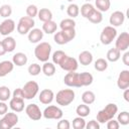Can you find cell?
<instances>
[{
	"label": "cell",
	"mask_w": 129,
	"mask_h": 129,
	"mask_svg": "<svg viewBox=\"0 0 129 129\" xmlns=\"http://www.w3.org/2000/svg\"><path fill=\"white\" fill-rule=\"evenodd\" d=\"M118 112V107L114 103H109L106 105L104 109L98 112L97 114V121L99 123H106L110 119H113L116 113Z\"/></svg>",
	"instance_id": "6da1fadb"
},
{
	"label": "cell",
	"mask_w": 129,
	"mask_h": 129,
	"mask_svg": "<svg viewBox=\"0 0 129 129\" xmlns=\"http://www.w3.org/2000/svg\"><path fill=\"white\" fill-rule=\"evenodd\" d=\"M51 52V45L48 42H40L34 48V55L40 61H47Z\"/></svg>",
	"instance_id": "7a4b0ae2"
},
{
	"label": "cell",
	"mask_w": 129,
	"mask_h": 129,
	"mask_svg": "<svg viewBox=\"0 0 129 129\" xmlns=\"http://www.w3.org/2000/svg\"><path fill=\"white\" fill-rule=\"evenodd\" d=\"M75 100V92L72 89L60 90L56 93L55 101L60 106H69Z\"/></svg>",
	"instance_id": "3957f363"
},
{
	"label": "cell",
	"mask_w": 129,
	"mask_h": 129,
	"mask_svg": "<svg viewBox=\"0 0 129 129\" xmlns=\"http://www.w3.org/2000/svg\"><path fill=\"white\" fill-rule=\"evenodd\" d=\"M35 22H34V19L29 17V16H23L19 19L18 21V24H17V32L19 34H26L28 33L34 26Z\"/></svg>",
	"instance_id": "277c9868"
},
{
	"label": "cell",
	"mask_w": 129,
	"mask_h": 129,
	"mask_svg": "<svg viewBox=\"0 0 129 129\" xmlns=\"http://www.w3.org/2000/svg\"><path fill=\"white\" fill-rule=\"evenodd\" d=\"M117 36V30L114 26H106L103 28L102 32H101V35H100V40L102 42V44H105V45H108L110 44L114 39L115 37Z\"/></svg>",
	"instance_id": "5b68a950"
},
{
	"label": "cell",
	"mask_w": 129,
	"mask_h": 129,
	"mask_svg": "<svg viewBox=\"0 0 129 129\" xmlns=\"http://www.w3.org/2000/svg\"><path fill=\"white\" fill-rule=\"evenodd\" d=\"M18 123V116L16 113L8 112L3 115V118L0 120V129H10Z\"/></svg>",
	"instance_id": "8992f818"
},
{
	"label": "cell",
	"mask_w": 129,
	"mask_h": 129,
	"mask_svg": "<svg viewBox=\"0 0 129 129\" xmlns=\"http://www.w3.org/2000/svg\"><path fill=\"white\" fill-rule=\"evenodd\" d=\"M38 90H39V86L36 82L34 81H29L27 82L23 88H22V91H23V95H24V99H27V100H31L33 99L37 93H38Z\"/></svg>",
	"instance_id": "52a82bcc"
},
{
	"label": "cell",
	"mask_w": 129,
	"mask_h": 129,
	"mask_svg": "<svg viewBox=\"0 0 129 129\" xmlns=\"http://www.w3.org/2000/svg\"><path fill=\"white\" fill-rule=\"evenodd\" d=\"M62 110L56 106L50 105L48 107H46L42 113V116L45 119H55V120H59L62 118Z\"/></svg>",
	"instance_id": "ba28073f"
},
{
	"label": "cell",
	"mask_w": 129,
	"mask_h": 129,
	"mask_svg": "<svg viewBox=\"0 0 129 129\" xmlns=\"http://www.w3.org/2000/svg\"><path fill=\"white\" fill-rule=\"evenodd\" d=\"M63 83L68 87H75V88H81L82 87L79 74L75 73V72H69L63 78Z\"/></svg>",
	"instance_id": "9c48e42d"
},
{
	"label": "cell",
	"mask_w": 129,
	"mask_h": 129,
	"mask_svg": "<svg viewBox=\"0 0 129 129\" xmlns=\"http://www.w3.org/2000/svg\"><path fill=\"white\" fill-rule=\"evenodd\" d=\"M25 113L29 119L33 121H37L42 117V112L36 104H29L25 108Z\"/></svg>",
	"instance_id": "30bf717a"
},
{
	"label": "cell",
	"mask_w": 129,
	"mask_h": 129,
	"mask_svg": "<svg viewBox=\"0 0 129 129\" xmlns=\"http://www.w3.org/2000/svg\"><path fill=\"white\" fill-rule=\"evenodd\" d=\"M115 47L120 51H126L129 47V34L128 32H122L116 39Z\"/></svg>",
	"instance_id": "8fae6325"
},
{
	"label": "cell",
	"mask_w": 129,
	"mask_h": 129,
	"mask_svg": "<svg viewBox=\"0 0 129 129\" xmlns=\"http://www.w3.org/2000/svg\"><path fill=\"white\" fill-rule=\"evenodd\" d=\"M59 67L67 72H75L78 69V60L72 56H66L63 60L59 63Z\"/></svg>",
	"instance_id": "7c38bea8"
},
{
	"label": "cell",
	"mask_w": 129,
	"mask_h": 129,
	"mask_svg": "<svg viewBox=\"0 0 129 129\" xmlns=\"http://www.w3.org/2000/svg\"><path fill=\"white\" fill-rule=\"evenodd\" d=\"M15 29V22L12 19H5L0 23V34L7 36Z\"/></svg>",
	"instance_id": "4fadbf2b"
},
{
	"label": "cell",
	"mask_w": 129,
	"mask_h": 129,
	"mask_svg": "<svg viewBox=\"0 0 129 129\" xmlns=\"http://www.w3.org/2000/svg\"><path fill=\"white\" fill-rule=\"evenodd\" d=\"M124 20H125V14L122 11H114L109 18V22L111 26L114 27L121 26L124 23Z\"/></svg>",
	"instance_id": "5bb4252c"
},
{
	"label": "cell",
	"mask_w": 129,
	"mask_h": 129,
	"mask_svg": "<svg viewBox=\"0 0 129 129\" xmlns=\"http://www.w3.org/2000/svg\"><path fill=\"white\" fill-rule=\"evenodd\" d=\"M117 86L121 90H125L129 88V71L128 70L121 71V73L118 76Z\"/></svg>",
	"instance_id": "9a60e30c"
},
{
	"label": "cell",
	"mask_w": 129,
	"mask_h": 129,
	"mask_svg": "<svg viewBox=\"0 0 129 129\" xmlns=\"http://www.w3.org/2000/svg\"><path fill=\"white\" fill-rule=\"evenodd\" d=\"M54 99V94L51 90L49 89H44L42 90L40 93H39V96H38V100L40 103L44 104V105H48L50 104Z\"/></svg>",
	"instance_id": "2e32d148"
},
{
	"label": "cell",
	"mask_w": 129,
	"mask_h": 129,
	"mask_svg": "<svg viewBox=\"0 0 129 129\" xmlns=\"http://www.w3.org/2000/svg\"><path fill=\"white\" fill-rule=\"evenodd\" d=\"M43 37V31L39 28H32L28 32V40L31 43H37L39 42Z\"/></svg>",
	"instance_id": "e0dca14e"
},
{
	"label": "cell",
	"mask_w": 129,
	"mask_h": 129,
	"mask_svg": "<svg viewBox=\"0 0 129 129\" xmlns=\"http://www.w3.org/2000/svg\"><path fill=\"white\" fill-rule=\"evenodd\" d=\"M9 107L14 112H22L24 110V99H18V98H12L9 102Z\"/></svg>",
	"instance_id": "ac0fdd59"
},
{
	"label": "cell",
	"mask_w": 129,
	"mask_h": 129,
	"mask_svg": "<svg viewBox=\"0 0 129 129\" xmlns=\"http://www.w3.org/2000/svg\"><path fill=\"white\" fill-rule=\"evenodd\" d=\"M14 69V63L10 60H3L0 62V77H5Z\"/></svg>",
	"instance_id": "d6986e66"
},
{
	"label": "cell",
	"mask_w": 129,
	"mask_h": 129,
	"mask_svg": "<svg viewBox=\"0 0 129 129\" xmlns=\"http://www.w3.org/2000/svg\"><path fill=\"white\" fill-rule=\"evenodd\" d=\"M27 60H28L27 55L23 52H16L12 57V62L14 63V66H17V67H22L26 64Z\"/></svg>",
	"instance_id": "ffe728a7"
},
{
	"label": "cell",
	"mask_w": 129,
	"mask_h": 129,
	"mask_svg": "<svg viewBox=\"0 0 129 129\" xmlns=\"http://www.w3.org/2000/svg\"><path fill=\"white\" fill-rule=\"evenodd\" d=\"M93 61V54L88 51L84 50L79 54V62L83 66H89Z\"/></svg>",
	"instance_id": "44dd1931"
},
{
	"label": "cell",
	"mask_w": 129,
	"mask_h": 129,
	"mask_svg": "<svg viewBox=\"0 0 129 129\" xmlns=\"http://www.w3.org/2000/svg\"><path fill=\"white\" fill-rule=\"evenodd\" d=\"M2 41V44H3V46H4V48H5V50H6V52H11V51H13L14 49H15V47H16V41H15V39L13 38V37H11V36H7V37H5L3 40H1Z\"/></svg>",
	"instance_id": "7402d4cb"
},
{
	"label": "cell",
	"mask_w": 129,
	"mask_h": 129,
	"mask_svg": "<svg viewBox=\"0 0 129 129\" xmlns=\"http://www.w3.org/2000/svg\"><path fill=\"white\" fill-rule=\"evenodd\" d=\"M79 77H80V82H81L82 87L90 86V85H92V83L94 81L93 76L88 72H84V73L79 74Z\"/></svg>",
	"instance_id": "603a6c76"
},
{
	"label": "cell",
	"mask_w": 129,
	"mask_h": 129,
	"mask_svg": "<svg viewBox=\"0 0 129 129\" xmlns=\"http://www.w3.org/2000/svg\"><path fill=\"white\" fill-rule=\"evenodd\" d=\"M37 16H38L39 20L42 21V22H46V21L52 20V13L47 8H41L40 10H38Z\"/></svg>",
	"instance_id": "cb8c5ba5"
},
{
	"label": "cell",
	"mask_w": 129,
	"mask_h": 129,
	"mask_svg": "<svg viewBox=\"0 0 129 129\" xmlns=\"http://www.w3.org/2000/svg\"><path fill=\"white\" fill-rule=\"evenodd\" d=\"M87 19H89V21H91L92 23H100L103 20V15L102 12L97 10L96 8L93 9V11L88 15Z\"/></svg>",
	"instance_id": "d4e9b609"
},
{
	"label": "cell",
	"mask_w": 129,
	"mask_h": 129,
	"mask_svg": "<svg viewBox=\"0 0 129 129\" xmlns=\"http://www.w3.org/2000/svg\"><path fill=\"white\" fill-rule=\"evenodd\" d=\"M57 29V25L54 21L52 20H49V21H46V22H43L42 24V31L47 33V34H52L56 31Z\"/></svg>",
	"instance_id": "484cf974"
},
{
	"label": "cell",
	"mask_w": 129,
	"mask_h": 129,
	"mask_svg": "<svg viewBox=\"0 0 129 129\" xmlns=\"http://www.w3.org/2000/svg\"><path fill=\"white\" fill-rule=\"evenodd\" d=\"M106 56H107V60H109L111 62H115V61H117L120 58L121 51L119 49H117L116 47H114V48H111V49L108 50Z\"/></svg>",
	"instance_id": "4316f807"
},
{
	"label": "cell",
	"mask_w": 129,
	"mask_h": 129,
	"mask_svg": "<svg viewBox=\"0 0 129 129\" xmlns=\"http://www.w3.org/2000/svg\"><path fill=\"white\" fill-rule=\"evenodd\" d=\"M41 71L46 77H51L55 73V67H54V64L52 62L45 61L43 63V66H42V68H41Z\"/></svg>",
	"instance_id": "83f0119b"
},
{
	"label": "cell",
	"mask_w": 129,
	"mask_h": 129,
	"mask_svg": "<svg viewBox=\"0 0 129 129\" xmlns=\"http://www.w3.org/2000/svg\"><path fill=\"white\" fill-rule=\"evenodd\" d=\"M95 5L97 7V10L101 12H106L109 10L111 2L110 0H95Z\"/></svg>",
	"instance_id": "f1b7e54d"
},
{
	"label": "cell",
	"mask_w": 129,
	"mask_h": 129,
	"mask_svg": "<svg viewBox=\"0 0 129 129\" xmlns=\"http://www.w3.org/2000/svg\"><path fill=\"white\" fill-rule=\"evenodd\" d=\"M53 39H54L55 43L60 44V45H62V44H66V43L70 42V39L68 38V36L66 35V33H64L62 30H60V31L56 32V33L54 34V36H53Z\"/></svg>",
	"instance_id": "f546056e"
},
{
	"label": "cell",
	"mask_w": 129,
	"mask_h": 129,
	"mask_svg": "<svg viewBox=\"0 0 129 129\" xmlns=\"http://www.w3.org/2000/svg\"><path fill=\"white\" fill-rule=\"evenodd\" d=\"M95 100H96V96L92 91H86L82 95V101L84 104H87V105L93 104Z\"/></svg>",
	"instance_id": "4dcf8cb0"
},
{
	"label": "cell",
	"mask_w": 129,
	"mask_h": 129,
	"mask_svg": "<svg viewBox=\"0 0 129 129\" xmlns=\"http://www.w3.org/2000/svg\"><path fill=\"white\" fill-rule=\"evenodd\" d=\"M90 112H91V109L87 104H81L76 109V113L78 114V116L83 117V118L87 117L90 114Z\"/></svg>",
	"instance_id": "1f68e13d"
},
{
	"label": "cell",
	"mask_w": 129,
	"mask_h": 129,
	"mask_svg": "<svg viewBox=\"0 0 129 129\" xmlns=\"http://www.w3.org/2000/svg\"><path fill=\"white\" fill-rule=\"evenodd\" d=\"M59 27L61 30H66V29H71V28H75L76 27V22L73 18H66L62 19L59 23Z\"/></svg>",
	"instance_id": "d6a6232c"
},
{
	"label": "cell",
	"mask_w": 129,
	"mask_h": 129,
	"mask_svg": "<svg viewBox=\"0 0 129 129\" xmlns=\"http://www.w3.org/2000/svg\"><path fill=\"white\" fill-rule=\"evenodd\" d=\"M67 13H68V15H69L70 17L75 18V17H77V16L79 15V13H80V8H79V6H78L77 4L71 3V4L68 6V8H67Z\"/></svg>",
	"instance_id": "836d02e7"
},
{
	"label": "cell",
	"mask_w": 129,
	"mask_h": 129,
	"mask_svg": "<svg viewBox=\"0 0 129 129\" xmlns=\"http://www.w3.org/2000/svg\"><path fill=\"white\" fill-rule=\"evenodd\" d=\"M94 67H95V70H97L98 72H104L108 68V61L105 58H98L95 61Z\"/></svg>",
	"instance_id": "e575fe53"
},
{
	"label": "cell",
	"mask_w": 129,
	"mask_h": 129,
	"mask_svg": "<svg viewBox=\"0 0 129 129\" xmlns=\"http://www.w3.org/2000/svg\"><path fill=\"white\" fill-rule=\"evenodd\" d=\"M66 56H67V54L62 50H56L52 53V61H53V63L59 66V63L63 60V58Z\"/></svg>",
	"instance_id": "d590c367"
},
{
	"label": "cell",
	"mask_w": 129,
	"mask_h": 129,
	"mask_svg": "<svg viewBox=\"0 0 129 129\" xmlns=\"http://www.w3.org/2000/svg\"><path fill=\"white\" fill-rule=\"evenodd\" d=\"M10 97H11V92H10L9 88L6 86H1L0 87V101L5 102V101L9 100Z\"/></svg>",
	"instance_id": "8d00e7d4"
},
{
	"label": "cell",
	"mask_w": 129,
	"mask_h": 129,
	"mask_svg": "<svg viewBox=\"0 0 129 129\" xmlns=\"http://www.w3.org/2000/svg\"><path fill=\"white\" fill-rule=\"evenodd\" d=\"M93 9H95V8H94V6L91 3H85L81 7V14H82V16L85 17V18H87L88 15L93 11Z\"/></svg>",
	"instance_id": "74e56055"
},
{
	"label": "cell",
	"mask_w": 129,
	"mask_h": 129,
	"mask_svg": "<svg viewBox=\"0 0 129 129\" xmlns=\"http://www.w3.org/2000/svg\"><path fill=\"white\" fill-rule=\"evenodd\" d=\"M117 121L121 125H128L129 124V113L126 112V111L119 113L118 118H117Z\"/></svg>",
	"instance_id": "f35d334b"
},
{
	"label": "cell",
	"mask_w": 129,
	"mask_h": 129,
	"mask_svg": "<svg viewBox=\"0 0 129 129\" xmlns=\"http://www.w3.org/2000/svg\"><path fill=\"white\" fill-rule=\"evenodd\" d=\"M73 127L75 129H84L86 127V121L83 117H77L73 120Z\"/></svg>",
	"instance_id": "ab89813d"
},
{
	"label": "cell",
	"mask_w": 129,
	"mask_h": 129,
	"mask_svg": "<svg viewBox=\"0 0 129 129\" xmlns=\"http://www.w3.org/2000/svg\"><path fill=\"white\" fill-rule=\"evenodd\" d=\"M12 13V8L10 5L8 4H4L0 7V16L1 17H4V18H7L11 15Z\"/></svg>",
	"instance_id": "60d3db41"
},
{
	"label": "cell",
	"mask_w": 129,
	"mask_h": 129,
	"mask_svg": "<svg viewBox=\"0 0 129 129\" xmlns=\"http://www.w3.org/2000/svg\"><path fill=\"white\" fill-rule=\"evenodd\" d=\"M41 72V68L38 63H31L28 67V73L31 76H38Z\"/></svg>",
	"instance_id": "b9f144b4"
},
{
	"label": "cell",
	"mask_w": 129,
	"mask_h": 129,
	"mask_svg": "<svg viewBox=\"0 0 129 129\" xmlns=\"http://www.w3.org/2000/svg\"><path fill=\"white\" fill-rule=\"evenodd\" d=\"M37 13H38V8L35 5L30 4V5L27 6V8H26V14H27V16H29L31 18H34L37 15Z\"/></svg>",
	"instance_id": "7bdbcfd3"
},
{
	"label": "cell",
	"mask_w": 129,
	"mask_h": 129,
	"mask_svg": "<svg viewBox=\"0 0 129 129\" xmlns=\"http://www.w3.org/2000/svg\"><path fill=\"white\" fill-rule=\"evenodd\" d=\"M56 126H57V128H58V129H70L71 124H70V121H69V120L63 119V120L58 121Z\"/></svg>",
	"instance_id": "ee69618b"
},
{
	"label": "cell",
	"mask_w": 129,
	"mask_h": 129,
	"mask_svg": "<svg viewBox=\"0 0 129 129\" xmlns=\"http://www.w3.org/2000/svg\"><path fill=\"white\" fill-rule=\"evenodd\" d=\"M119 127H120L119 122L117 120H114V118L107 121V128L108 129H118Z\"/></svg>",
	"instance_id": "f6af8a7d"
},
{
	"label": "cell",
	"mask_w": 129,
	"mask_h": 129,
	"mask_svg": "<svg viewBox=\"0 0 129 129\" xmlns=\"http://www.w3.org/2000/svg\"><path fill=\"white\" fill-rule=\"evenodd\" d=\"M87 129H100V123L96 120H91L89 121V123L86 124V127Z\"/></svg>",
	"instance_id": "bcb514c9"
},
{
	"label": "cell",
	"mask_w": 129,
	"mask_h": 129,
	"mask_svg": "<svg viewBox=\"0 0 129 129\" xmlns=\"http://www.w3.org/2000/svg\"><path fill=\"white\" fill-rule=\"evenodd\" d=\"M13 98H18V99H24L23 91L20 88H17L13 91Z\"/></svg>",
	"instance_id": "7dc6e473"
},
{
	"label": "cell",
	"mask_w": 129,
	"mask_h": 129,
	"mask_svg": "<svg viewBox=\"0 0 129 129\" xmlns=\"http://www.w3.org/2000/svg\"><path fill=\"white\" fill-rule=\"evenodd\" d=\"M8 112V106L5 102L1 101L0 102V115H4Z\"/></svg>",
	"instance_id": "c3c4849f"
},
{
	"label": "cell",
	"mask_w": 129,
	"mask_h": 129,
	"mask_svg": "<svg viewBox=\"0 0 129 129\" xmlns=\"http://www.w3.org/2000/svg\"><path fill=\"white\" fill-rule=\"evenodd\" d=\"M122 60H123V62H124L125 66H129V52H128V51H126V52L123 54Z\"/></svg>",
	"instance_id": "681fc988"
},
{
	"label": "cell",
	"mask_w": 129,
	"mask_h": 129,
	"mask_svg": "<svg viewBox=\"0 0 129 129\" xmlns=\"http://www.w3.org/2000/svg\"><path fill=\"white\" fill-rule=\"evenodd\" d=\"M123 97H124V100H125L126 102H129V89H128V88L124 90Z\"/></svg>",
	"instance_id": "f907efd6"
},
{
	"label": "cell",
	"mask_w": 129,
	"mask_h": 129,
	"mask_svg": "<svg viewBox=\"0 0 129 129\" xmlns=\"http://www.w3.org/2000/svg\"><path fill=\"white\" fill-rule=\"evenodd\" d=\"M5 53H6V50H5V48H4L3 44H2V41H0V56L4 55Z\"/></svg>",
	"instance_id": "816d5d0a"
},
{
	"label": "cell",
	"mask_w": 129,
	"mask_h": 129,
	"mask_svg": "<svg viewBox=\"0 0 129 129\" xmlns=\"http://www.w3.org/2000/svg\"><path fill=\"white\" fill-rule=\"evenodd\" d=\"M68 1H69V2H73L74 0H68Z\"/></svg>",
	"instance_id": "f5cc1de1"
},
{
	"label": "cell",
	"mask_w": 129,
	"mask_h": 129,
	"mask_svg": "<svg viewBox=\"0 0 129 129\" xmlns=\"http://www.w3.org/2000/svg\"><path fill=\"white\" fill-rule=\"evenodd\" d=\"M85 1H87V2H90V1H92V0H85Z\"/></svg>",
	"instance_id": "db71d44e"
}]
</instances>
